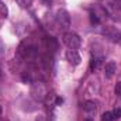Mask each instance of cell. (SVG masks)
Segmentation results:
<instances>
[{
  "mask_svg": "<svg viewBox=\"0 0 121 121\" xmlns=\"http://www.w3.org/2000/svg\"><path fill=\"white\" fill-rule=\"evenodd\" d=\"M30 96L35 101H44L45 97L48 96V87L45 86L44 82L35 80V82L31 83L30 86Z\"/></svg>",
  "mask_w": 121,
  "mask_h": 121,
  "instance_id": "6da1fadb",
  "label": "cell"
},
{
  "mask_svg": "<svg viewBox=\"0 0 121 121\" xmlns=\"http://www.w3.org/2000/svg\"><path fill=\"white\" fill-rule=\"evenodd\" d=\"M63 42H65V45L69 49H78L80 47V44H82V39H80V37L76 32H70L69 31V32L63 34Z\"/></svg>",
  "mask_w": 121,
  "mask_h": 121,
  "instance_id": "7a4b0ae2",
  "label": "cell"
},
{
  "mask_svg": "<svg viewBox=\"0 0 121 121\" xmlns=\"http://www.w3.org/2000/svg\"><path fill=\"white\" fill-rule=\"evenodd\" d=\"M56 23L62 30H68L70 27V16L65 9H59L56 11Z\"/></svg>",
  "mask_w": 121,
  "mask_h": 121,
  "instance_id": "3957f363",
  "label": "cell"
},
{
  "mask_svg": "<svg viewBox=\"0 0 121 121\" xmlns=\"http://www.w3.org/2000/svg\"><path fill=\"white\" fill-rule=\"evenodd\" d=\"M65 56H66V60H68L70 65H73V66H78V65L80 63V60H82L79 52H78L76 49H68L66 54H65Z\"/></svg>",
  "mask_w": 121,
  "mask_h": 121,
  "instance_id": "277c9868",
  "label": "cell"
},
{
  "mask_svg": "<svg viewBox=\"0 0 121 121\" xmlns=\"http://www.w3.org/2000/svg\"><path fill=\"white\" fill-rule=\"evenodd\" d=\"M96 108H97V103L93 101V100H87L83 103V111L87 114V118H90L91 114L96 113Z\"/></svg>",
  "mask_w": 121,
  "mask_h": 121,
  "instance_id": "5b68a950",
  "label": "cell"
},
{
  "mask_svg": "<svg viewBox=\"0 0 121 121\" xmlns=\"http://www.w3.org/2000/svg\"><path fill=\"white\" fill-rule=\"evenodd\" d=\"M116 69H117L116 62H113V60L107 62V63H106V66H104V76H106L107 79H111V78H113V75L116 73Z\"/></svg>",
  "mask_w": 121,
  "mask_h": 121,
  "instance_id": "8992f818",
  "label": "cell"
},
{
  "mask_svg": "<svg viewBox=\"0 0 121 121\" xmlns=\"http://www.w3.org/2000/svg\"><path fill=\"white\" fill-rule=\"evenodd\" d=\"M104 35H106L107 38H110L113 42H117V44H120V42H121V34L118 32V31L113 30V28L104 30Z\"/></svg>",
  "mask_w": 121,
  "mask_h": 121,
  "instance_id": "52a82bcc",
  "label": "cell"
},
{
  "mask_svg": "<svg viewBox=\"0 0 121 121\" xmlns=\"http://www.w3.org/2000/svg\"><path fill=\"white\" fill-rule=\"evenodd\" d=\"M103 63V56L101 55H93L90 59V70L94 72L96 69H99V66Z\"/></svg>",
  "mask_w": 121,
  "mask_h": 121,
  "instance_id": "ba28073f",
  "label": "cell"
},
{
  "mask_svg": "<svg viewBox=\"0 0 121 121\" xmlns=\"http://www.w3.org/2000/svg\"><path fill=\"white\" fill-rule=\"evenodd\" d=\"M45 45H47V48L48 49H51V51H55L56 48H58V42L54 39V38H45Z\"/></svg>",
  "mask_w": 121,
  "mask_h": 121,
  "instance_id": "9c48e42d",
  "label": "cell"
},
{
  "mask_svg": "<svg viewBox=\"0 0 121 121\" xmlns=\"http://www.w3.org/2000/svg\"><path fill=\"white\" fill-rule=\"evenodd\" d=\"M0 17L1 18H7L9 17V7L6 6L4 1L0 0Z\"/></svg>",
  "mask_w": 121,
  "mask_h": 121,
  "instance_id": "30bf717a",
  "label": "cell"
},
{
  "mask_svg": "<svg viewBox=\"0 0 121 121\" xmlns=\"http://www.w3.org/2000/svg\"><path fill=\"white\" fill-rule=\"evenodd\" d=\"M17 1V4L20 6V7H23V9H28L31 4H32V0H16Z\"/></svg>",
  "mask_w": 121,
  "mask_h": 121,
  "instance_id": "8fae6325",
  "label": "cell"
},
{
  "mask_svg": "<svg viewBox=\"0 0 121 121\" xmlns=\"http://www.w3.org/2000/svg\"><path fill=\"white\" fill-rule=\"evenodd\" d=\"M21 79H23L24 83H32V76L30 75V72H24L21 75Z\"/></svg>",
  "mask_w": 121,
  "mask_h": 121,
  "instance_id": "7c38bea8",
  "label": "cell"
},
{
  "mask_svg": "<svg viewBox=\"0 0 121 121\" xmlns=\"http://www.w3.org/2000/svg\"><path fill=\"white\" fill-rule=\"evenodd\" d=\"M101 121H114L113 118V114H111V111H106L103 116H101Z\"/></svg>",
  "mask_w": 121,
  "mask_h": 121,
  "instance_id": "4fadbf2b",
  "label": "cell"
},
{
  "mask_svg": "<svg viewBox=\"0 0 121 121\" xmlns=\"http://www.w3.org/2000/svg\"><path fill=\"white\" fill-rule=\"evenodd\" d=\"M111 114H113V118H114V120L121 118V108H116L114 111H111Z\"/></svg>",
  "mask_w": 121,
  "mask_h": 121,
  "instance_id": "5bb4252c",
  "label": "cell"
},
{
  "mask_svg": "<svg viewBox=\"0 0 121 121\" xmlns=\"http://www.w3.org/2000/svg\"><path fill=\"white\" fill-rule=\"evenodd\" d=\"M116 94H117V96H120L121 97V82H118V83H117V86H116Z\"/></svg>",
  "mask_w": 121,
  "mask_h": 121,
  "instance_id": "9a60e30c",
  "label": "cell"
},
{
  "mask_svg": "<svg viewBox=\"0 0 121 121\" xmlns=\"http://www.w3.org/2000/svg\"><path fill=\"white\" fill-rule=\"evenodd\" d=\"M113 3H114V7L121 11V0H113Z\"/></svg>",
  "mask_w": 121,
  "mask_h": 121,
  "instance_id": "2e32d148",
  "label": "cell"
},
{
  "mask_svg": "<svg viewBox=\"0 0 121 121\" xmlns=\"http://www.w3.org/2000/svg\"><path fill=\"white\" fill-rule=\"evenodd\" d=\"M35 121H47V118H45L44 116H38V117L35 118Z\"/></svg>",
  "mask_w": 121,
  "mask_h": 121,
  "instance_id": "e0dca14e",
  "label": "cell"
},
{
  "mask_svg": "<svg viewBox=\"0 0 121 121\" xmlns=\"http://www.w3.org/2000/svg\"><path fill=\"white\" fill-rule=\"evenodd\" d=\"M42 1H44V4H45V6H49V4L52 3V0H42Z\"/></svg>",
  "mask_w": 121,
  "mask_h": 121,
  "instance_id": "ac0fdd59",
  "label": "cell"
},
{
  "mask_svg": "<svg viewBox=\"0 0 121 121\" xmlns=\"http://www.w3.org/2000/svg\"><path fill=\"white\" fill-rule=\"evenodd\" d=\"M62 103H63V100H62L60 97H58V99H56V104H62Z\"/></svg>",
  "mask_w": 121,
  "mask_h": 121,
  "instance_id": "d6986e66",
  "label": "cell"
}]
</instances>
